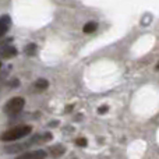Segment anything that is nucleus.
<instances>
[{
	"label": "nucleus",
	"instance_id": "f257e3e1",
	"mask_svg": "<svg viewBox=\"0 0 159 159\" xmlns=\"http://www.w3.org/2000/svg\"><path fill=\"white\" fill-rule=\"evenodd\" d=\"M52 134L50 133H42V134H38V135H34L32 138H30L28 141L25 143H21V144H10V145L6 147V152L8 154H17V152H22L25 149L31 148L32 145H36V144H42V143H48V141L52 140Z\"/></svg>",
	"mask_w": 159,
	"mask_h": 159
},
{
	"label": "nucleus",
	"instance_id": "f03ea898",
	"mask_svg": "<svg viewBox=\"0 0 159 159\" xmlns=\"http://www.w3.org/2000/svg\"><path fill=\"white\" fill-rule=\"evenodd\" d=\"M31 131H32V126H30V124H22V126H16V127H13V129L7 130V131H4L0 138H2V141H4V143H14V141H18V140H21V138L30 135Z\"/></svg>",
	"mask_w": 159,
	"mask_h": 159
},
{
	"label": "nucleus",
	"instance_id": "7ed1b4c3",
	"mask_svg": "<svg viewBox=\"0 0 159 159\" xmlns=\"http://www.w3.org/2000/svg\"><path fill=\"white\" fill-rule=\"evenodd\" d=\"M24 106H25V99L21 98V96H14L3 106V112L7 116L13 117V116H17L18 113H21Z\"/></svg>",
	"mask_w": 159,
	"mask_h": 159
},
{
	"label": "nucleus",
	"instance_id": "20e7f679",
	"mask_svg": "<svg viewBox=\"0 0 159 159\" xmlns=\"http://www.w3.org/2000/svg\"><path fill=\"white\" fill-rule=\"evenodd\" d=\"M46 158V152L38 149V151H30V152H22L18 157H16L14 159H45Z\"/></svg>",
	"mask_w": 159,
	"mask_h": 159
},
{
	"label": "nucleus",
	"instance_id": "39448f33",
	"mask_svg": "<svg viewBox=\"0 0 159 159\" xmlns=\"http://www.w3.org/2000/svg\"><path fill=\"white\" fill-rule=\"evenodd\" d=\"M10 27H11V17L7 16V14L0 17V39L6 35V32L10 30Z\"/></svg>",
	"mask_w": 159,
	"mask_h": 159
},
{
	"label": "nucleus",
	"instance_id": "423d86ee",
	"mask_svg": "<svg viewBox=\"0 0 159 159\" xmlns=\"http://www.w3.org/2000/svg\"><path fill=\"white\" fill-rule=\"evenodd\" d=\"M16 55H17V49L14 46H11V45H7V46H4L2 50H0V56H2L3 59L14 57Z\"/></svg>",
	"mask_w": 159,
	"mask_h": 159
},
{
	"label": "nucleus",
	"instance_id": "0eeeda50",
	"mask_svg": "<svg viewBox=\"0 0 159 159\" xmlns=\"http://www.w3.org/2000/svg\"><path fill=\"white\" fill-rule=\"evenodd\" d=\"M48 88H49V82L45 78H39L34 82V89H35L36 92H42V91L48 89Z\"/></svg>",
	"mask_w": 159,
	"mask_h": 159
},
{
	"label": "nucleus",
	"instance_id": "6e6552de",
	"mask_svg": "<svg viewBox=\"0 0 159 159\" xmlns=\"http://www.w3.org/2000/svg\"><path fill=\"white\" fill-rule=\"evenodd\" d=\"M49 152L52 154V157L59 158V157H61V155L66 152V148H64L63 145H53V147H50L49 148Z\"/></svg>",
	"mask_w": 159,
	"mask_h": 159
},
{
	"label": "nucleus",
	"instance_id": "1a4fd4ad",
	"mask_svg": "<svg viewBox=\"0 0 159 159\" xmlns=\"http://www.w3.org/2000/svg\"><path fill=\"white\" fill-rule=\"evenodd\" d=\"M96 28H98V24H96L95 21H89L87 22V24L84 25V28H82V32L84 34H92L96 31Z\"/></svg>",
	"mask_w": 159,
	"mask_h": 159
},
{
	"label": "nucleus",
	"instance_id": "9d476101",
	"mask_svg": "<svg viewBox=\"0 0 159 159\" xmlns=\"http://www.w3.org/2000/svg\"><path fill=\"white\" fill-rule=\"evenodd\" d=\"M24 52L27 53L28 56H34V55H35V52H36V45L35 43L27 45V46H25V49H24Z\"/></svg>",
	"mask_w": 159,
	"mask_h": 159
},
{
	"label": "nucleus",
	"instance_id": "9b49d317",
	"mask_svg": "<svg viewBox=\"0 0 159 159\" xmlns=\"http://www.w3.org/2000/svg\"><path fill=\"white\" fill-rule=\"evenodd\" d=\"M77 144H78L80 147H85V145H87V140H85V138H78Z\"/></svg>",
	"mask_w": 159,
	"mask_h": 159
},
{
	"label": "nucleus",
	"instance_id": "f8f14e48",
	"mask_svg": "<svg viewBox=\"0 0 159 159\" xmlns=\"http://www.w3.org/2000/svg\"><path fill=\"white\" fill-rule=\"evenodd\" d=\"M98 112H99V115H105V113L107 112V106H101Z\"/></svg>",
	"mask_w": 159,
	"mask_h": 159
},
{
	"label": "nucleus",
	"instance_id": "ddd939ff",
	"mask_svg": "<svg viewBox=\"0 0 159 159\" xmlns=\"http://www.w3.org/2000/svg\"><path fill=\"white\" fill-rule=\"evenodd\" d=\"M157 70H159V63L157 64Z\"/></svg>",
	"mask_w": 159,
	"mask_h": 159
},
{
	"label": "nucleus",
	"instance_id": "4468645a",
	"mask_svg": "<svg viewBox=\"0 0 159 159\" xmlns=\"http://www.w3.org/2000/svg\"><path fill=\"white\" fill-rule=\"evenodd\" d=\"M0 67H2V61H0Z\"/></svg>",
	"mask_w": 159,
	"mask_h": 159
}]
</instances>
